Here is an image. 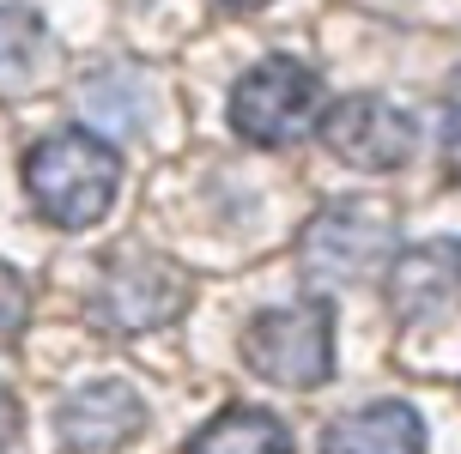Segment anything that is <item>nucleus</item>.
Masks as SVG:
<instances>
[{"label": "nucleus", "mask_w": 461, "mask_h": 454, "mask_svg": "<svg viewBox=\"0 0 461 454\" xmlns=\"http://www.w3.org/2000/svg\"><path fill=\"white\" fill-rule=\"evenodd\" d=\"M24 188H31V200L49 225L86 230L115 206L122 158L92 128H61V134H43L24 152Z\"/></svg>", "instance_id": "1"}, {"label": "nucleus", "mask_w": 461, "mask_h": 454, "mask_svg": "<svg viewBox=\"0 0 461 454\" xmlns=\"http://www.w3.org/2000/svg\"><path fill=\"white\" fill-rule=\"evenodd\" d=\"M322 115H328V85L298 55H267L230 85V128L261 152H285L298 139L322 134Z\"/></svg>", "instance_id": "2"}, {"label": "nucleus", "mask_w": 461, "mask_h": 454, "mask_svg": "<svg viewBox=\"0 0 461 454\" xmlns=\"http://www.w3.org/2000/svg\"><path fill=\"white\" fill-rule=\"evenodd\" d=\"M310 285H365L401 261V225L376 200H328L298 236Z\"/></svg>", "instance_id": "3"}, {"label": "nucleus", "mask_w": 461, "mask_h": 454, "mask_svg": "<svg viewBox=\"0 0 461 454\" xmlns=\"http://www.w3.org/2000/svg\"><path fill=\"white\" fill-rule=\"evenodd\" d=\"M249 376L274 387H292V394H310L334 376V309L322 297H303V303H285V309H261V316L243 327L237 340Z\"/></svg>", "instance_id": "4"}, {"label": "nucleus", "mask_w": 461, "mask_h": 454, "mask_svg": "<svg viewBox=\"0 0 461 454\" xmlns=\"http://www.w3.org/2000/svg\"><path fill=\"white\" fill-rule=\"evenodd\" d=\"M188 291H194V279L176 261H164L152 249H122L104 261L97 316L122 334H152V327H164L188 309Z\"/></svg>", "instance_id": "5"}, {"label": "nucleus", "mask_w": 461, "mask_h": 454, "mask_svg": "<svg viewBox=\"0 0 461 454\" xmlns=\"http://www.w3.org/2000/svg\"><path fill=\"white\" fill-rule=\"evenodd\" d=\"M322 146L346 170L389 176V170H401V164L413 158L419 128H413V115L394 110L389 97H376V91H346L322 115Z\"/></svg>", "instance_id": "6"}, {"label": "nucleus", "mask_w": 461, "mask_h": 454, "mask_svg": "<svg viewBox=\"0 0 461 454\" xmlns=\"http://www.w3.org/2000/svg\"><path fill=\"white\" fill-rule=\"evenodd\" d=\"M140 431H146V400L122 376L86 382L79 394H68V406L55 412V436H61L68 454H115Z\"/></svg>", "instance_id": "7"}, {"label": "nucleus", "mask_w": 461, "mask_h": 454, "mask_svg": "<svg viewBox=\"0 0 461 454\" xmlns=\"http://www.w3.org/2000/svg\"><path fill=\"white\" fill-rule=\"evenodd\" d=\"M425 418L407 400H365L322 424V454H425Z\"/></svg>", "instance_id": "8"}, {"label": "nucleus", "mask_w": 461, "mask_h": 454, "mask_svg": "<svg viewBox=\"0 0 461 454\" xmlns=\"http://www.w3.org/2000/svg\"><path fill=\"white\" fill-rule=\"evenodd\" d=\"M461 291V236H438L425 249H401L389 272V303L401 316H438Z\"/></svg>", "instance_id": "9"}, {"label": "nucleus", "mask_w": 461, "mask_h": 454, "mask_svg": "<svg viewBox=\"0 0 461 454\" xmlns=\"http://www.w3.org/2000/svg\"><path fill=\"white\" fill-rule=\"evenodd\" d=\"M183 454H292V431L261 406H219L183 442Z\"/></svg>", "instance_id": "10"}, {"label": "nucleus", "mask_w": 461, "mask_h": 454, "mask_svg": "<svg viewBox=\"0 0 461 454\" xmlns=\"http://www.w3.org/2000/svg\"><path fill=\"white\" fill-rule=\"evenodd\" d=\"M443 152H449V164L461 176V73L449 79V97H443Z\"/></svg>", "instance_id": "11"}, {"label": "nucleus", "mask_w": 461, "mask_h": 454, "mask_svg": "<svg viewBox=\"0 0 461 454\" xmlns=\"http://www.w3.org/2000/svg\"><path fill=\"white\" fill-rule=\"evenodd\" d=\"M19 327H24V279L19 267H6V340H19Z\"/></svg>", "instance_id": "12"}, {"label": "nucleus", "mask_w": 461, "mask_h": 454, "mask_svg": "<svg viewBox=\"0 0 461 454\" xmlns=\"http://www.w3.org/2000/svg\"><path fill=\"white\" fill-rule=\"evenodd\" d=\"M219 6H225V13H261L267 0H219Z\"/></svg>", "instance_id": "13"}]
</instances>
